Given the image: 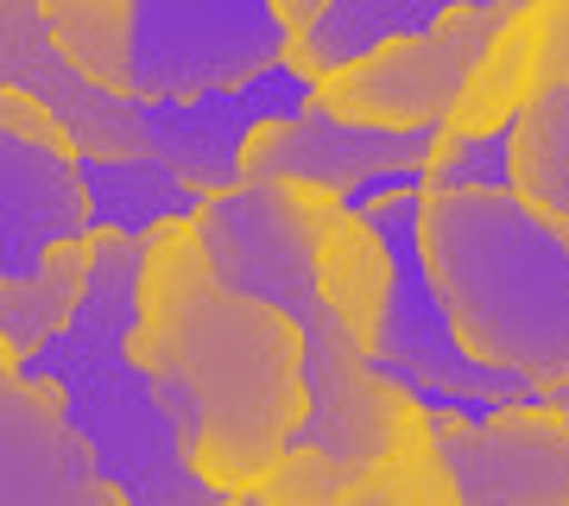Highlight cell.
Returning a JSON list of instances; mask_svg holds the SVG:
<instances>
[{"mask_svg":"<svg viewBox=\"0 0 569 506\" xmlns=\"http://www.w3.org/2000/svg\"><path fill=\"white\" fill-rule=\"evenodd\" d=\"M133 355L183 418L197 475L234 500L266 482L310 418L305 329L279 304L234 291L209 266L197 222L146 235Z\"/></svg>","mask_w":569,"mask_h":506,"instance_id":"6da1fadb","label":"cell"},{"mask_svg":"<svg viewBox=\"0 0 569 506\" xmlns=\"http://www.w3.org/2000/svg\"><path fill=\"white\" fill-rule=\"evenodd\" d=\"M329 190L317 183H241L228 197H209L197 209V235L209 247V266L234 291L279 304L305 329V374H310V418L291 444H317L336 456L380 463L392 444V411L399 380L361 355L342 317L329 310L317 285V222H323Z\"/></svg>","mask_w":569,"mask_h":506,"instance_id":"7a4b0ae2","label":"cell"},{"mask_svg":"<svg viewBox=\"0 0 569 506\" xmlns=\"http://www.w3.org/2000/svg\"><path fill=\"white\" fill-rule=\"evenodd\" d=\"M418 247L475 361L531 393L569 386V235L545 209L512 183L425 190Z\"/></svg>","mask_w":569,"mask_h":506,"instance_id":"3957f363","label":"cell"},{"mask_svg":"<svg viewBox=\"0 0 569 506\" xmlns=\"http://www.w3.org/2000/svg\"><path fill=\"white\" fill-rule=\"evenodd\" d=\"M96 260V291L82 298L77 324L26 361L32 380H51L70 405V425L89 444L96 468L121 487L133 506H241L234 494L209 487L190 463L183 418L171 411L152 367L133 355V317H140V266L146 235H108Z\"/></svg>","mask_w":569,"mask_h":506,"instance_id":"277c9868","label":"cell"},{"mask_svg":"<svg viewBox=\"0 0 569 506\" xmlns=\"http://www.w3.org/2000/svg\"><path fill=\"white\" fill-rule=\"evenodd\" d=\"M361 209L392 247V304H387V329L373 343V361L387 367L392 380H406L411 393H425V399H468V411H493V405L526 399L531 393L526 380H512V374L468 355L443 298H437V285H430L425 247H418L425 183L418 178L373 183V190H361Z\"/></svg>","mask_w":569,"mask_h":506,"instance_id":"5b68a950","label":"cell"},{"mask_svg":"<svg viewBox=\"0 0 569 506\" xmlns=\"http://www.w3.org/2000/svg\"><path fill=\"white\" fill-rule=\"evenodd\" d=\"M291 32L272 0H140L133 26V101H203L279 70Z\"/></svg>","mask_w":569,"mask_h":506,"instance_id":"8992f818","label":"cell"},{"mask_svg":"<svg viewBox=\"0 0 569 506\" xmlns=\"http://www.w3.org/2000/svg\"><path fill=\"white\" fill-rule=\"evenodd\" d=\"M500 26H507V13H493V7L456 13L437 32L392 39L380 51L355 58L348 70L317 82L310 96L323 101L336 121L355 127H443L462 101L468 77H475V63L500 39Z\"/></svg>","mask_w":569,"mask_h":506,"instance_id":"52a82bcc","label":"cell"},{"mask_svg":"<svg viewBox=\"0 0 569 506\" xmlns=\"http://www.w3.org/2000/svg\"><path fill=\"white\" fill-rule=\"evenodd\" d=\"M425 399V393H418ZM437 418L456 487L468 506H569V411L545 393H526L493 411L468 399H425Z\"/></svg>","mask_w":569,"mask_h":506,"instance_id":"ba28073f","label":"cell"},{"mask_svg":"<svg viewBox=\"0 0 569 506\" xmlns=\"http://www.w3.org/2000/svg\"><path fill=\"white\" fill-rule=\"evenodd\" d=\"M443 127H355L336 121L323 101L310 96L298 115L266 121L241 152V183H317L329 197L361 202V190L392 178H418L437 152Z\"/></svg>","mask_w":569,"mask_h":506,"instance_id":"9c48e42d","label":"cell"},{"mask_svg":"<svg viewBox=\"0 0 569 506\" xmlns=\"http://www.w3.org/2000/svg\"><path fill=\"white\" fill-rule=\"evenodd\" d=\"M0 506H133L70 425L51 380L0 361Z\"/></svg>","mask_w":569,"mask_h":506,"instance_id":"30bf717a","label":"cell"},{"mask_svg":"<svg viewBox=\"0 0 569 506\" xmlns=\"http://www.w3.org/2000/svg\"><path fill=\"white\" fill-rule=\"evenodd\" d=\"M0 89L51 101V115L77 133L82 159H152L146 108L82 77L77 58L51 39L39 0H0Z\"/></svg>","mask_w":569,"mask_h":506,"instance_id":"8fae6325","label":"cell"},{"mask_svg":"<svg viewBox=\"0 0 569 506\" xmlns=\"http://www.w3.org/2000/svg\"><path fill=\"white\" fill-rule=\"evenodd\" d=\"M310 101V82L298 70H266L247 89H222L203 101H159L146 108V133H152V159H164L197 197H228L241 190V152L266 121L298 115Z\"/></svg>","mask_w":569,"mask_h":506,"instance_id":"7c38bea8","label":"cell"},{"mask_svg":"<svg viewBox=\"0 0 569 506\" xmlns=\"http://www.w3.org/2000/svg\"><path fill=\"white\" fill-rule=\"evenodd\" d=\"M96 235L82 152L0 133V279H26L63 241Z\"/></svg>","mask_w":569,"mask_h":506,"instance_id":"4fadbf2b","label":"cell"},{"mask_svg":"<svg viewBox=\"0 0 569 506\" xmlns=\"http://www.w3.org/2000/svg\"><path fill=\"white\" fill-rule=\"evenodd\" d=\"M317 285H323L329 310L342 317V329L355 336V348L373 355L380 329H387V304H392V247L361 202H342V197L323 202V222H317Z\"/></svg>","mask_w":569,"mask_h":506,"instance_id":"5bb4252c","label":"cell"},{"mask_svg":"<svg viewBox=\"0 0 569 506\" xmlns=\"http://www.w3.org/2000/svg\"><path fill=\"white\" fill-rule=\"evenodd\" d=\"M538 96H545V0H526V7L507 13L500 39L488 44V58L475 63V77H468L456 115L443 121V133L462 146L500 140V133L519 127V115Z\"/></svg>","mask_w":569,"mask_h":506,"instance_id":"9a60e30c","label":"cell"},{"mask_svg":"<svg viewBox=\"0 0 569 506\" xmlns=\"http://www.w3.org/2000/svg\"><path fill=\"white\" fill-rule=\"evenodd\" d=\"M475 7H493V13H512V7H526V0H336L329 7V20L298 39L284 51V70H298V77L317 89L323 77L348 70L355 58L367 51H380L392 39H418V32H437L443 20L456 13H475Z\"/></svg>","mask_w":569,"mask_h":506,"instance_id":"2e32d148","label":"cell"},{"mask_svg":"<svg viewBox=\"0 0 569 506\" xmlns=\"http://www.w3.org/2000/svg\"><path fill=\"white\" fill-rule=\"evenodd\" d=\"M96 260L102 241H63L51 247L26 279H0V343H7V367H26L51 336L77 324L82 298L96 291Z\"/></svg>","mask_w":569,"mask_h":506,"instance_id":"e0dca14e","label":"cell"},{"mask_svg":"<svg viewBox=\"0 0 569 506\" xmlns=\"http://www.w3.org/2000/svg\"><path fill=\"white\" fill-rule=\"evenodd\" d=\"M96 228L108 235H152L164 222H197L203 197L171 171L164 159H82Z\"/></svg>","mask_w":569,"mask_h":506,"instance_id":"ac0fdd59","label":"cell"},{"mask_svg":"<svg viewBox=\"0 0 569 506\" xmlns=\"http://www.w3.org/2000/svg\"><path fill=\"white\" fill-rule=\"evenodd\" d=\"M51 39L77 58L82 77H96L114 96H133V26L140 0H39Z\"/></svg>","mask_w":569,"mask_h":506,"instance_id":"d6986e66","label":"cell"},{"mask_svg":"<svg viewBox=\"0 0 569 506\" xmlns=\"http://www.w3.org/2000/svg\"><path fill=\"white\" fill-rule=\"evenodd\" d=\"M373 487V463L361 456H336L317 444H284V456L266 468L253 500L266 506H355Z\"/></svg>","mask_w":569,"mask_h":506,"instance_id":"ffe728a7","label":"cell"},{"mask_svg":"<svg viewBox=\"0 0 569 506\" xmlns=\"http://www.w3.org/2000/svg\"><path fill=\"white\" fill-rule=\"evenodd\" d=\"M418 183L425 190H456V183H512V133H500V140H449V133H437V152H430V165L418 171Z\"/></svg>","mask_w":569,"mask_h":506,"instance_id":"44dd1931","label":"cell"},{"mask_svg":"<svg viewBox=\"0 0 569 506\" xmlns=\"http://www.w3.org/2000/svg\"><path fill=\"white\" fill-rule=\"evenodd\" d=\"M545 89H569V0H545Z\"/></svg>","mask_w":569,"mask_h":506,"instance_id":"7402d4cb","label":"cell"},{"mask_svg":"<svg viewBox=\"0 0 569 506\" xmlns=\"http://www.w3.org/2000/svg\"><path fill=\"white\" fill-rule=\"evenodd\" d=\"M329 7H336V0H272V13H279V26L291 32V44L310 39V32L329 20Z\"/></svg>","mask_w":569,"mask_h":506,"instance_id":"603a6c76","label":"cell"},{"mask_svg":"<svg viewBox=\"0 0 569 506\" xmlns=\"http://www.w3.org/2000/svg\"><path fill=\"white\" fill-rule=\"evenodd\" d=\"M355 506H406V500H399V494H387V487L373 482V487H367V494H361Z\"/></svg>","mask_w":569,"mask_h":506,"instance_id":"cb8c5ba5","label":"cell"},{"mask_svg":"<svg viewBox=\"0 0 569 506\" xmlns=\"http://www.w3.org/2000/svg\"><path fill=\"white\" fill-rule=\"evenodd\" d=\"M241 506H266V500H253V494H247V500H241Z\"/></svg>","mask_w":569,"mask_h":506,"instance_id":"d4e9b609","label":"cell"}]
</instances>
